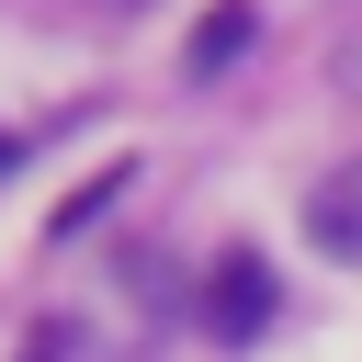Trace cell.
Returning a JSON list of instances; mask_svg holds the SVG:
<instances>
[{
  "label": "cell",
  "instance_id": "1",
  "mask_svg": "<svg viewBox=\"0 0 362 362\" xmlns=\"http://www.w3.org/2000/svg\"><path fill=\"white\" fill-rule=\"evenodd\" d=\"M204 328H215V339H260V328H272V272H260V260H215Z\"/></svg>",
  "mask_w": 362,
  "mask_h": 362
},
{
  "label": "cell",
  "instance_id": "2",
  "mask_svg": "<svg viewBox=\"0 0 362 362\" xmlns=\"http://www.w3.org/2000/svg\"><path fill=\"white\" fill-rule=\"evenodd\" d=\"M305 238H317L328 260H362V158H351V170H328V181L305 192Z\"/></svg>",
  "mask_w": 362,
  "mask_h": 362
},
{
  "label": "cell",
  "instance_id": "3",
  "mask_svg": "<svg viewBox=\"0 0 362 362\" xmlns=\"http://www.w3.org/2000/svg\"><path fill=\"white\" fill-rule=\"evenodd\" d=\"M249 34H260V11H249V0H215V11H204V34H192V68H226Z\"/></svg>",
  "mask_w": 362,
  "mask_h": 362
},
{
  "label": "cell",
  "instance_id": "4",
  "mask_svg": "<svg viewBox=\"0 0 362 362\" xmlns=\"http://www.w3.org/2000/svg\"><path fill=\"white\" fill-rule=\"evenodd\" d=\"M11 158H23V147H11V136H0V170H11Z\"/></svg>",
  "mask_w": 362,
  "mask_h": 362
}]
</instances>
